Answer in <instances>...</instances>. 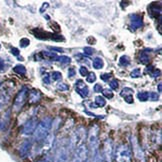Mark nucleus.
Listing matches in <instances>:
<instances>
[{"instance_id":"nucleus-1","label":"nucleus","mask_w":162,"mask_h":162,"mask_svg":"<svg viewBox=\"0 0 162 162\" xmlns=\"http://www.w3.org/2000/svg\"><path fill=\"white\" fill-rule=\"evenodd\" d=\"M52 127V118L50 116L44 117L40 122H38L35 131L33 133V138L37 143H40L49 135V131Z\"/></svg>"},{"instance_id":"nucleus-2","label":"nucleus","mask_w":162,"mask_h":162,"mask_svg":"<svg viewBox=\"0 0 162 162\" xmlns=\"http://www.w3.org/2000/svg\"><path fill=\"white\" fill-rule=\"evenodd\" d=\"M70 151L71 150H70L69 146V140L63 139L56 147L52 162H68L70 157Z\"/></svg>"},{"instance_id":"nucleus-3","label":"nucleus","mask_w":162,"mask_h":162,"mask_svg":"<svg viewBox=\"0 0 162 162\" xmlns=\"http://www.w3.org/2000/svg\"><path fill=\"white\" fill-rule=\"evenodd\" d=\"M99 128L98 126H93L88 133V149L91 151L93 156L98 152L99 147Z\"/></svg>"},{"instance_id":"nucleus-4","label":"nucleus","mask_w":162,"mask_h":162,"mask_svg":"<svg viewBox=\"0 0 162 162\" xmlns=\"http://www.w3.org/2000/svg\"><path fill=\"white\" fill-rule=\"evenodd\" d=\"M116 162H131L132 159V152L126 144H120L115 150L114 153Z\"/></svg>"},{"instance_id":"nucleus-5","label":"nucleus","mask_w":162,"mask_h":162,"mask_svg":"<svg viewBox=\"0 0 162 162\" xmlns=\"http://www.w3.org/2000/svg\"><path fill=\"white\" fill-rule=\"evenodd\" d=\"M85 137H86V131H85L83 126H80L74 131L71 138L69 139L70 150H74L77 146H79Z\"/></svg>"},{"instance_id":"nucleus-6","label":"nucleus","mask_w":162,"mask_h":162,"mask_svg":"<svg viewBox=\"0 0 162 162\" xmlns=\"http://www.w3.org/2000/svg\"><path fill=\"white\" fill-rule=\"evenodd\" d=\"M88 156H89L88 146L85 143H81L79 146H77L74 149L72 162H85L88 159Z\"/></svg>"},{"instance_id":"nucleus-7","label":"nucleus","mask_w":162,"mask_h":162,"mask_svg":"<svg viewBox=\"0 0 162 162\" xmlns=\"http://www.w3.org/2000/svg\"><path fill=\"white\" fill-rule=\"evenodd\" d=\"M28 95V89L27 87L24 86L18 93L16 94L14 98V101H13V109L14 111H20L22 106L24 105L26 101V98Z\"/></svg>"},{"instance_id":"nucleus-8","label":"nucleus","mask_w":162,"mask_h":162,"mask_svg":"<svg viewBox=\"0 0 162 162\" xmlns=\"http://www.w3.org/2000/svg\"><path fill=\"white\" fill-rule=\"evenodd\" d=\"M113 157V145L111 139H106L103 145V153H102V159L103 162H112Z\"/></svg>"},{"instance_id":"nucleus-9","label":"nucleus","mask_w":162,"mask_h":162,"mask_svg":"<svg viewBox=\"0 0 162 162\" xmlns=\"http://www.w3.org/2000/svg\"><path fill=\"white\" fill-rule=\"evenodd\" d=\"M37 124H38V122H37V120L35 119V118L28 119L27 121L25 122V124L23 125L22 134L23 135H27V136L33 134L34 131H35V128H36V126H37Z\"/></svg>"},{"instance_id":"nucleus-10","label":"nucleus","mask_w":162,"mask_h":162,"mask_svg":"<svg viewBox=\"0 0 162 162\" xmlns=\"http://www.w3.org/2000/svg\"><path fill=\"white\" fill-rule=\"evenodd\" d=\"M131 142H132L133 153H134L135 157H136L137 159H139V160L143 161L144 159H145V156H144V153H143V151H142L141 147H140V145H139L138 141H137L136 137H135V136L131 137Z\"/></svg>"},{"instance_id":"nucleus-11","label":"nucleus","mask_w":162,"mask_h":162,"mask_svg":"<svg viewBox=\"0 0 162 162\" xmlns=\"http://www.w3.org/2000/svg\"><path fill=\"white\" fill-rule=\"evenodd\" d=\"M130 18V28L132 30H137L143 25V20L142 17L138 14H132L129 16Z\"/></svg>"},{"instance_id":"nucleus-12","label":"nucleus","mask_w":162,"mask_h":162,"mask_svg":"<svg viewBox=\"0 0 162 162\" xmlns=\"http://www.w3.org/2000/svg\"><path fill=\"white\" fill-rule=\"evenodd\" d=\"M28 101H29L30 104H36L40 101L41 97V92L37 89H31V90L28 92Z\"/></svg>"},{"instance_id":"nucleus-13","label":"nucleus","mask_w":162,"mask_h":162,"mask_svg":"<svg viewBox=\"0 0 162 162\" xmlns=\"http://www.w3.org/2000/svg\"><path fill=\"white\" fill-rule=\"evenodd\" d=\"M76 91L82 97H87L89 95V89L85 85V83L82 80H78L76 82Z\"/></svg>"},{"instance_id":"nucleus-14","label":"nucleus","mask_w":162,"mask_h":162,"mask_svg":"<svg viewBox=\"0 0 162 162\" xmlns=\"http://www.w3.org/2000/svg\"><path fill=\"white\" fill-rule=\"evenodd\" d=\"M32 148V142L30 140H24V141L21 143L20 147H19V154L20 156H26L28 153L30 152Z\"/></svg>"},{"instance_id":"nucleus-15","label":"nucleus","mask_w":162,"mask_h":162,"mask_svg":"<svg viewBox=\"0 0 162 162\" xmlns=\"http://www.w3.org/2000/svg\"><path fill=\"white\" fill-rule=\"evenodd\" d=\"M92 66L94 69H97V70L101 69L102 67L104 66V62H103V60H102V58H100V57L94 58L93 62H92Z\"/></svg>"},{"instance_id":"nucleus-16","label":"nucleus","mask_w":162,"mask_h":162,"mask_svg":"<svg viewBox=\"0 0 162 162\" xmlns=\"http://www.w3.org/2000/svg\"><path fill=\"white\" fill-rule=\"evenodd\" d=\"M94 104L96 105V107H103L106 104V100L103 96L98 95L95 97V101H94Z\"/></svg>"},{"instance_id":"nucleus-17","label":"nucleus","mask_w":162,"mask_h":162,"mask_svg":"<svg viewBox=\"0 0 162 162\" xmlns=\"http://www.w3.org/2000/svg\"><path fill=\"white\" fill-rule=\"evenodd\" d=\"M41 56L43 57H46L50 60H57V54L55 52H48V51H44V52H41Z\"/></svg>"},{"instance_id":"nucleus-18","label":"nucleus","mask_w":162,"mask_h":162,"mask_svg":"<svg viewBox=\"0 0 162 162\" xmlns=\"http://www.w3.org/2000/svg\"><path fill=\"white\" fill-rule=\"evenodd\" d=\"M8 100H9V97L7 95L0 94V110H2L6 106V104L8 103Z\"/></svg>"},{"instance_id":"nucleus-19","label":"nucleus","mask_w":162,"mask_h":162,"mask_svg":"<svg viewBox=\"0 0 162 162\" xmlns=\"http://www.w3.org/2000/svg\"><path fill=\"white\" fill-rule=\"evenodd\" d=\"M14 70V72H16L17 74H19V75H25L26 74V68L23 66V65L19 64V65H16V66L13 68Z\"/></svg>"},{"instance_id":"nucleus-20","label":"nucleus","mask_w":162,"mask_h":162,"mask_svg":"<svg viewBox=\"0 0 162 162\" xmlns=\"http://www.w3.org/2000/svg\"><path fill=\"white\" fill-rule=\"evenodd\" d=\"M137 98L142 102H145L149 99V92H139L137 93Z\"/></svg>"},{"instance_id":"nucleus-21","label":"nucleus","mask_w":162,"mask_h":162,"mask_svg":"<svg viewBox=\"0 0 162 162\" xmlns=\"http://www.w3.org/2000/svg\"><path fill=\"white\" fill-rule=\"evenodd\" d=\"M129 63H130V58L128 57V56H126V55H123V56H121L119 59V64L121 65V66H128L129 65Z\"/></svg>"},{"instance_id":"nucleus-22","label":"nucleus","mask_w":162,"mask_h":162,"mask_svg":"<svg viewBox=\"0 0 162 162\" xmlns=\"http://www.w3.org/2000/svg\"><path fill=\"white\" fill-rule=\"evenodd\" d=\"M133 92H134V91H133V89L129 88V87H125V88L122 89V91L120 92V95H121L122 97H126V96L132 95Z\"/></svg>"},{"instance_id":"nucleus-23","label":"nucleus","mask_w":162,"mask_h":162,"mask_svg":"<svg viewBox=\"0 0 162 162\" xmlns=\"http://www.w3.org/2000/svg\"><path fill=\"white\" fill-rule=\"evenodd\" d=\"M140 62H141L142 64H147V63H149V56L146 53H144V52L140 53Z\"/></svg>"},{"instance_id":"nucleus-24","label":"nucleus","mask_w":162,"mask_h":162,"mask_svg":"<svg viewBox=\"0 0 162 162\" xmlns=\"http://www.w3.org/2000/svg\"><path fill=\"white\" fill-rule=\"evenodd\" d=\"M57 60L60 63H62V64H68V63L71 62V58L68 57V56H65V55H62V56H60V57H57Z\"/></svg>"},{"instance_id":"nucleus-25","label":"nucleus","mask_w":162,"mask_h":162,"mask_svg":"<svg viewBox=\"0 0 162 162\" xmlns=\"http://www.w3.org/2000/svg\"><path fill=\"white\" fill-rule=\"evenodd\" d=\"M62 78V74L59 71H53L51 73V79L53 81H58Z\"/></svg>"},{"instance_id":"nucleus-26","label":"nucleus","mask_w":162,"mask_h":162,"mask_svg":"<svg viewBox=\"0 0 162 162\" xmlns=\"http://www.w3.org/2000/svg\"><path fill=\"white\" fill-rule=\"evenodd\" d=\"M102 94H103V97H106L107 99H111L113 97V92L111 89H103Z\"/></svg>"},{"instance_id":"nucleus-27","label":"nucleus","mask_w":162,"mask_h":162,"mask_svg":"<svg viewBox=\"0 0 162 162\" xmlns=\"http://www.w3.org/2000/svg\"><path fill=\"white\" fill-rule=\"evenodd\" d=\"M86 81L88 83H93L96 81V75L95 73H93V72H89L88 75L86 76Z\"/></svg>"},{"instance_id":"nucleus-28","label":"nucleus","mask_w":162,"mask_h":162,"mask_svg":"<svg viewBox=\"0 0 162 162\" xmlns=\"http://www.w3.org/2000/svg\"><path fill=\"white\" fill-rule=\"evenodd\" d=\"M57 89L59 91H67L69 90V85H67L66 83H58Z\"/></svg>"},{"instance_id":"nucleus-29","label":"nucleus","mask_w":162,"mask_h":162,"mask_svg":"<svg viewBox=\"0 0 162 162\" xmlns=\"http://www.w3.org/2000/svg\"><path fill=\"white\" fill-rule=\"evenodd\" d=\"M109 86H110L111 89H113V90H116V89L119 87V83H118V81L116 79H113L110 81V83H109Z\"/></svg>"},{"instance_id":"nucleus-30","label":"nucleus","mask_w":162,"mask_h":162,"mask_svg":"<svg viewBox=\"0 0 162 162\" xmlns=\"http://www.w3.org/2000/svg\"><path fill=\"white\" fill-rule=\"evenodd\" d=\"M140 74H141V71H140V69L135 68V69H133V71L130 73V76L132 78H138L139 76H140Z\"/></svg>"},{"instance_id":"nucleus-31","label":"nucleus","mask_w":162,"mask_h":162,"mask_svg":"<svg viewBox=\"0 0 162 162\" xmlns=\"http://www.w3.org/2000/svg\"><path fill=\"white\" fill-rule=\"evenodd\" d=\"M79 73L81 76H84V77H86L87 75H88V69H87V67L85 66H81L79 68Z\"/></svg>"},{"instance_id":"nucleus-32","label":"nucleus","mask_w":162,"mask_h":162,"mask_svg":"<svg viewBox=\"0 0 162 162\" xmlns=\"http://www.w3.org/2000/svg\"><path fill=\"white\" fill-rule=\"evenodd\" d=\"M30 44V40L28 38H22L20 40V45L21 47H27Z\"/></svg>"},{"instance_id":"nucleus-33","label":"nucleus","mask_w":162,"mask_h":162,"mask_svg":"<svg viewBox=\"0 0 162 162\" xmlns=\"http://www.w3.org/2000/svg\"><path fill=\"white\" fill-rule=\"evenodd\" d=\"M93 162H103V159H102V155L100 154V152H97L95 155H94Z\"/></svg>"},{"instance_id":"nucleus-34","label":"nucleus","mask_w":162,"mask_h":162,"mask_svg":"<svg viewBox=\"0 0 162 162\" xmlns=\"http://www.w3.org/2000/svg\"><path fill=\"white\" fill-rule=\"evenodd\" d=\"M158 93H155V92H150L149 93V99L151 101H157L158 100Z\"/></svg>"},{"instance_id":"nucleus-35","label":"nucleus","mask_w":162,"mask_h":162,"mask_svg":"<svg viewBox=\"0 0 162 162\" xmlns=\"http://www.w3.org/2000/svg\"><path fill=\"white\" fill-rule=\"evenodd\" d=\"M84 52L87 55H92L94 53V49L90 46H86V47H84Z\"/></svg>"},{"instance_id":"nucleus-36","label":"nucleus","mask_w":162,"mask_h":162,"mask_svg":"<svg viewBox=\"0 0 162 162\" xmlns=\"http://www.w3.org/2000/svg\"><path fill=\"white\" fill-rule=\"evenodd\" d=\"M93 90H94V92L98 93V92H101V91L103 90V88H102V86L100 84H95L93 87Z\"/></svg>"},{"instance_id":"nucleus-37","label":"nucleus","mask_w":162,"mask_h":162,"mask_svg":"<svg viewBox=\"0 0 162 162\" xmlns=\"http://www.w3.org/2000/svg\"><path fill=\"white\" fill-rule=\"evenodd\" d=\"M160 73H161V72H160V70L154 69V70H153V71L150 73V75L152 76L153 78H156L157 76H159V75H160Z\"/></svg>"},{"instance_id":"nucleus-38","label":"nucleus","mask_w":162,"mask_h":162,"mask_svg":"<svg viewBox=\"0 0 162 162\" xmlns=\"http://www.w3.org/2000/svg\"><path fill=\"white\" fill-rule=\"evenodd\" d=\"M111 75L109 73H104V74H101V76H100V78H101L103 81H108L110 79Z\"/></svg>"},{"instance_id":"nucleus-39","label":"nucleus","mask_w":162,"mask_h":162,"mask_svg":"<svg viewBox=\"0 0 162 162\" xmlns=\"http://www.w3.org/2000/svg\"><path fill=\"white\" fill-rule=\"evenodd\" d=\"M75 74H76L75 69H74V68H69V70H68V76H69L70 78L74 77V76H75Z\"/></svg>"},{"instance_id":"nucleus-40","label":"nucleus","mask_w":162,"mask_h":162,"mask_svg":"<svg viewBox=\"0 0 162 162\" xmlns=\"http://www.w3.org/2000/svg\"><path fill=\"white\" fill-rule=\"evenodd\" d=\"M6 121L4 119H1V118H0V131L1 130H3L4 128H5V126H6Z\"/></svg>"},{"instance_id":"nucleus-41","label":"nucleus","mask_w":162,"mask_h":162,"mask_svg":"<svg viewBox=\"0 0 162 162\" xmlns=\"http://www.w3.org/2000/svg\"><path fill=\"white\" fill-rule=\"evenodd\" d=\"M124 99H125V101L127 102V103H133V101H134V98H133L132 95L126 96V97H124Z\"/></svg>"},{"instance_id":"nucleus-42","label":"nucleus","mask_w":162,"mask_h":162,"mask_svg":"<svg viewBox=\"0 0 162 162\" xmlns=\"http://www.w3.org/2000/svg\"><path fill=\"white\" fill-rule=\"evenodd\" d=\"M11 53L14 56H18L19 55V49L18 48H15V47L11 48Z\"/></svg>"},{"instance_id":"nucleus-43","label":"nucleus","mask_w":162,"mask_h":162,"mask_svg":"<svg viewBox=\"0 0 162 162\" xmlns=\"http://www.w3.org/2000/svg\"><path fill=\"white\" fill-rule=\"evenodd\" d=\"M43 81H44L46 84H49L50 83V79H49V75L48 74H45L44 75V78H43Z\"/></svg>"},{"instance_id":"nucleus-44","label":"nucleus","mask_w":162,"mask_h":162,"mask_svg":"<svg viewBox=\"0 0 162 162\" xmlns=\"http://www.w3.org/2000/svg\"><path fill=\"white\" fill-rule=\"evenodd\" d=\"M4 66H5V63H4V61L0 58V71L4 69Z\"/></svg>"},{"instance_id":"nucleus-45","label":"nucleus","mask_w":162,"mask_h":162,"mask_svg":"<svg viewBox=\"0 0 162 162\" xmlns=\"http://www.w3.org/2000/svg\"><path fill=\"white\" fill-rule=\"evenodd\" d=\"M48 5H49L48 3H44V4H43L42 8L40 9V12H43V10H44V9H47V8H48Z\"/></svg>"},{"instance_id":"nucleus-46","label":"nucleus","mask_w":162,"mask_h":162,"mask_svg":"<svg viewBox=\"0 0 162 162\" xmlns=\"http://www.w3.org/2000/svg\"><path fill=\"white\" fill-rule=\"evenodd\" d=\"M50 49L52 50H56V51H59V52H62L63 50L61 49V48H56V47H50Z\"/></svg>"},{"instance_id":"nucleus-47","label":"nucleus","mask_w":162,"mask_h":162,"mask_svg":"<svg viewBox=\"0 0 162 162\" xmlns=\"http://www.w3.org/2000/svg\"><path fill=\"white\" fill-rule=\"evenodd\" d=\"M35 162H48V160H47V159H45V158H42V159H39V160L35 161Z\"/></svg>"},{"instance_id":"nucleus-48","label":"nucleus","mask_w":162,"mask_h":162,"mask_svg":"<svg viewBox=\"0 0 162 162\" xmlns=\"http://www.w3.org/2000/svg\"><path fill=\"white\" fill-rule=\"evenodd\" d=\"M158 92L161 93V84H158Z\"/></svg>"},{"instance_id":"nucleus-49","label":"nucleus","mask_w":162,"mask_h":162,"mask_svg":"<svg viewBox=\"0 0 162 162\" xmlns=\"http://www.w3.org/2000/svg\"><path fill=\"white\" fill-rule=\"evenodd\" d=\"M0 49H1V44H0Z\"/></svg>"}]
</instances>
